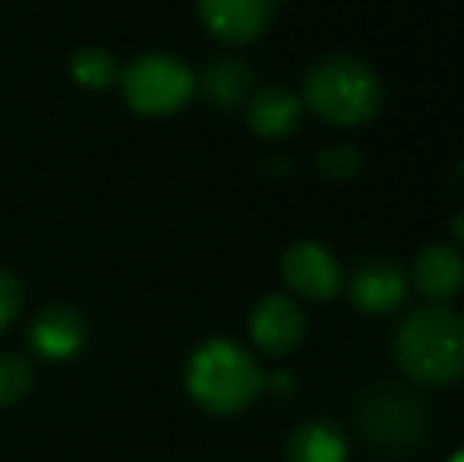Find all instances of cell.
Wrapping results in <instances>:
<instances>
[{
    "label": "cell",
    "instance_id": "cell-6",
    "mask_svg": "<svg viewBox=\"0 0 464 462\" xmlns=\"http://www.w3.org/2000/svg\"><path fill=\"white\" fill-rule=\"evenodd\" d=\"M281 272H285L287 285L310 301H329L342 291V270H338L335 257L313 241H300V244L287 247L285 260H281Z\"/></svg>",
    "mask_w": 464,
    "mask_h": 462
},
{
    "label": "cell",
    "instance_id": "cell-20",
    "mask_svg": "<svg viewBox=\"0 0 464 462\" xmlns=\"http://www.w3.org/2000/svg\"><path fill=\"white\" fill-rule=\"evenodd\" d=\"M452 462H464V450H461V453H455V457H452Z\"/></svg>",
    "mask_w": 464,
    "mask_h": 462
},
{
    "label": "cell",
    "instance_id": "cell-5",
    "mask_svg": "<svg viewBox=\"0 0 464 462\" xmlns=\"http://www.w3.org/2000/svg\"><path fill=\"white\" fill-rule=\"evenodd\" d=\"M196 89L193 70L171 54H142L123 74V99L140 114H174Z\"/></svg>",
    "mask_w": 464,
    "mask_h": 462
},
{
    "label": "cell",
    "instance_id": "cell-13",
    "mask_svg": "<svg viewBox=\"0 0 464 462\" xmlns=\"http://www.w3.org/2000/svg\"><path fill=\"white\" fill-rule=\"evenodd\" d=\"M246 117H250V127L259 136L278 140V136H287L300 123V102L287 89H266L256 99H250Z\"/></svg>",
    "mask_w": 464,
    "mask_h": 462
},
{
    "label": "cell",
    "instance_id": "cell-9",
    "mask_svg": "<svg viewBox=\"0 0 464 462\" xmlns=\"http://www.w3.org/2000/svg\"><path fill=\"white\" fill-rule=\"evenodd\" d=\"M29 342L48 361H67L86 346V320L80 310L67 308V304L44 308L32 323Z\"/></svg>",
    "mask_w": 464,
    "mask_h": 462
},
{
    "label": "cell",
    "instance_id": "cell-17",
    "mask_svg": "<svg viewBox=\"0 0 464 462\" xmlns=\"http://www.w3.org/2000/svg\"><path fill=\"white\" fill-rule=\"evenodd\" d=\"M319 172L332 181H348L351 174H357L361 168V152L354 146H335V149H325L323 155L316 159Z\"/></svg>",
    "mask_w": 464,
    "mask_h": 462
},
{
    "label": "cell",
    "instance_id": "cell-8",
    "mask_svg": "<svg viewBox=\"0 0 464 462\" xmlns=\"http://www.w3.org/2000/svg\"><path fill=\"white\" fill-rule=\"evenodd\" d=\"M306 320L300 308L285 295H269L256 304L250 317V333L256 346L269 355H285L304 339Z\"/></svg>",
    "mask_w": 464,
    "mask_h": 462
},
{
    "label": "cell",
    "instance_id": "cell-4",
    "mask_svg": "<svg viewBox=\"0 0 464 462\" xmlns=\"http://www.w3.org/2000/svg\"><path fill=\"white\" fill-rule=\"evenodd\" d=\"M357 431L379 453L401 457L430 437V412L401 389H372L357 408Z\"/></svg>",
    "mask_w": 464,
    "mask_h": 462
},
{
    "label": "cell",
    "instance_id": "cell-19",
    "mask_svg": "<svg viewBox=\"0 0 464 462\" xmlns=\"http://www.w3.org/2000/svg\"><path fill=\"white\" fill-rule=\"evenodd\" d=\"M452 231H455V238H459V241H464V212H461V216H459V219H455V222H452Z\"/></svg>",
    "mask_w": 464,
    "mask_h": 462
},
{
    "label": "cell",
    "instance_id": "cell-11",
    "mask_svg": "<svg viewBox=\"0 0 464 462\" xmlns=\"http://www.w3.org/2000/svg\"><path fill=\"white\" fill-rule=\"evenodd\" d=\"M414 282L433 301H446L464 285V260L449 244H430L414 263Z\"/></svg>",
    "mask_w": 464,
    "mask_h": 462
},
{
    "label": "cell",
    "instance_id": "cell-1",
    "mask_svg": "<svg viewBox=\"0 0 464 462\" xmlns=\"http://www.w3.org/2000/svg\"><path fill=\"white\" fill-rule=\"evenodd\" d=\"M398 361L423 387H449L464 377V317L449 308H420L398 329Z\"/></svg>",
    "mask_w": 464,
    "mask_h": 462
},
{
    "label": "cell",
    "instance_id": "cell-18",
    "mask_svg": "<svg viewBox=\"0 0 464 462\" xmlns=\"http://www.w3.org/2000/svg\"><path fill=\"white\" fill-rule=\"evenodd\" d=\"M19 308H23V285L16 282V276L0 270V329L16 320Z\"/></svg>",
    "mask_w": 464,
    "mask_h": 462
},
{
    "label": "cell",
    "instance_id": "cell-7",
    "mask_svg": "<svg viewBox=\"0 0 464 462\" xmlns=\"http://www.w3.org/2000/svg\"><path fill=\"white\" fill-rule=\"evenodd\" d=\"M276 0H199V16L215 38L231 44L253 42L269 25Z\"/></svg>",
    "mask_w": 464,
    "mask_h": 462
},
{
    "label": "cell",
    "instance_id": "cell-2",
    "mask_svg": "<svg viewBox=\"0 0 464 462\" xmlns=\"http://www.w3.org/2000/svg\"><path fill=\"white\" fill-rule=\"evenodd\" d=\"M304 99L319 117L342 127L370 121L382 105V83L363 61L348 54H329L310 67L304 80Z\"/></svg>",
    "mask_w": 464,
    "mask_h": 462
},
{
    "label": "cell",
    "instance_id": "cell-16",
    "mask_svg": "<svg viewBox=\"0 0 464 462\" xmlns=\"http://www.w3.org/2000/svg\"><path fill=\"white\" fill-rule=\"evenodd\" d=\"M32 389V368L23 355H0V406H13Z\"/></svg>",
    "mask_w": 464,
    "mask_h": 462
},
{
    "label": "cell",
    "instance_id": "cell-10",
    "mask_svg": "<svg viewBox=\"0 0 464 462\" xmlns=\"http://www.w3.org/2000/svg\"><path fill=\"white\" fill-rule=\"evenodd\" d=\"M408 295V279L389 260H367L351 276V298L367 314H389Z\"/></svg>",
    "mask_w": 464,
    "mask_h": 462
},
{
    "label": "cell",
    "instance_id": "cell-15",
    "mask_svg": "<svg viewBox=\"0 0 464 462\" xmlns=\"http://www.w3.org/2000/svg\"><path fill=\"white\" fill-rule=\"evenodd\" d=\"M70 74L80 86L86 89H108L117 80V64L108 51L102 48H82L70 61Z\"/></svg>",
    "mask_w": 464,
    "mask_h": 462
},
{
    "label": "cell",
    "instance_id": "cell-14",
    "mask_svg": "<svg viewBox=\"0 0 464 462\" xmlns=\"http://www.w3.org/2000/svg\"><path fill=\"white\" fill-rule=\"evenodd\" d=\"M348 447L329 421H304L287 440V462H344Z\"/></svg>",
    "mask_w": 464,
    "mask_h": 462
},
{
    "label": "cell",
    "instance_id": "cell-3",
    "mask_svg": "<svg viewBox=\"0 0 464 462\" xmlns=\"http://www.w3.org/2000/svg\"><path fill=\"white\" fill-rule=\"evenodd\" d=\"M187 387L202 408L215 415H231L246 408L259 396L263 370L240 346L212 339L189 358Z\"/></svg>",
    "mask_w": 464,
    "mask_h": 462
},
{
    "label": "cell",
    "instance_id": "cell-12",
    "mask_svg": "<svg viewBox=\"0 0 464 462\" xmlns=\"http://www.w3.org/2000/svg\"><path fill=\"white\" fill-rule=\"evenodd\" d=\"M253 83H256L253 70L244 61H234V57H221V61L208 64L206 76H202V89H206L208 102L225 108V112L250 102Z\"/></svg>",
    "mask_w": 464,
    "mask_h": 462
}]
</instances>
